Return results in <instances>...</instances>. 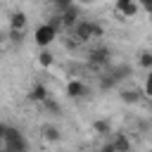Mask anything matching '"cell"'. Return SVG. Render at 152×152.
Listing matches in <instances>:
<instances>
[{
  "mask_svg": "<svg viewBox=\"0 0 152 152\" xmlns=\"http://www.w3.org/2000/svg\"><path fill=\"white\" fill-rule=\"evenodd\" d=\"M71 36H74L76 43H88L90 38H102V36H104V28H102L97 21L81 19V21L71 28Z\"/></svg>",
  "mask_w": 152,
  "mask_h": 152,
  "instance_id": "6da1fadb",
  "label": "cell"
},
{
  "mask_svg": "<svg viewBox=\"0 0 152 152\" xmlns=\"http://www.w3.org/2000/svg\"><path fill=\"white\" fill-rule=\"evenodd\" d=\"M5 147L10 152H28V142H26L24 133L14 126H7V131H5Z\"/></svg>",
  "mask_w": 152,
  "mask_h": 152,
  "instance_id": "7a4b0ae2",
  "label": "cell"
},
{
  "mask_svg": "<svg viewBox=\"0 0 152 152\" xmlns=\"http://www.w3.org/2000/svg\"><path fill=\"white\" fill-rule=\"evenodd\" d=\"M57 38V31L45 21V24H40L38 28H36V45H40V48H48L52 40Z\"/></svg>",
  "mask_w": 152,
  "mask_h": 152,
  "instance_id": "3957f363",
  "label": "cell"
},
{
  "mask_svg": "<svg viewBox=\"0 0 152 152\" xmlns=\"http://www.w3.org/2000/svg\"><path fill=\"white\" fill-rule=\"evenodd\" d=\"M59 14H62V24H64V28H69V31L81 21V7H78L76 2H74L71 7H66V10H62Z\"/></svg>",
  "mask_w": 152,
  "mask_h": 152,
  "instance_id": "277c9868",
  "label": "cell"
},
{
  "mask_svg": "<svg viewBox=\"0 0 152 152\" xmlns=\"http://www.w3.org/2000/svg\"><path fill=\"white\" fill-rule=\"evenodd\" d=\"M109 55H112L109 48H102V45H100V48H93V50L88 52V62H90L93 66H104V64L109 62Z\"/></svg>",
  "mask_w": 152,
  "mask_h": 152,
  "instance_id": "5b68a950",
  "label": "cell"
},
{
  "mask_svg": "<svg viewBox=\"0 0 152 152\" xmlns=\"http://www.w3.org/2000/svg\"><path fill=\"white\" fill-rule=\"evenodd\" d=\"M114 10L121 14V17H126V19H131V17H135L138 14V0H116L114 2Z\"/></svg>",
  "mask_w": 152,
  "mask_h": 152,
  "instance_id": "8992f818",
  "label": "cell"
},
{
  "mask_svg": "<svg viewBox=\"0 0 152 152\" xmlns=\"http://www.w3.org/2000/svg\"><path fill=\"white\" fill-rule=\"evenodd\" d=\"M86 93H88V88H86V83L78 81V78H71V81L66 83V95L74 97V100H76V97H83Z\"/></svg>",
  "mask_w": 152,
  "mask_h": 152,
  "instance_id": "52a82bcc",
  "label": "cell"
},
{
  "mask_svg": "<svg viewBox=\"0 0 152 152\" xmlns=\"http://www.w3.org/2000/svg\"><path fill=\"white\" fill-rule=\"evenodd\" d=\"M50 95H48V88L43 86V83H33L31 86V90H28V100L31 102H45Z\"/></svg>",
  "mask_w": 152,
  "mask_h": 152,
  "instance_id": "ba28073f",
  "label": "cell"
},
{
  "mask_svg": "<svg viewBox=\"0 0 152 152\" xmlns=\"http://www.w3.org/2000/svg\"><path fill=\"white\" fill-rule=\"evenodd\" d=\"M112 145L116 152H131V140L126 138V133H114L112 135Z\"/></svg>",
  "mask_w": 152,
  "mask_h": 152,
  "instance_id": "9c48e42d",
  "label": "cell"
},
{
  "mask_svg": "<svg viewBox=\"0 0 152 152\" xmlns=\"http://www.w3.org/2000/svg\"><path fill=\"white\" fill-rule=\"evenodd\" d=\"M24 26H26V14H24V12H12V14H10V28L24 31Z\"/></svg>",
  "mask_w": 152,
  "mask_h": 152,
  "instance_id": "30bf717a",
  "label": "cell"
},
{
  "mask_svg": "<svg viewBox=\"0 0 152 152\" xmlns=\"http://www.w3.org/2000/svg\"><path fill=\"white\" fill-rule=\"evenodd\" d=\"M40 133H43V138L50 140V142H57V140H59V128L52 126V124H45V126L40 128Z\"/></svg>",
  "mask_w": 152,
  "mask_h": 152,
  "instance_id": "8fae6325",
  "label": "cell"
},
{
  "mask_svg": "<svg viewBox=\"0 0 152 152\" xmlns=\"http://www.w3.org/2000/svg\"><path fill=\"white\" fill-rule=\"evenodd\" d=\"M93 131H95L97 135H109V133H112V126H109L107 119H97V121H93Z\"/></svg>",
  "mask_w": 152,
  "mask_h": 152,
  "instance_id": "7c38bea8",
  "label": "cell"
},
{
  "mask_svg": "<svg viewBox=\"0 0 152 152\" xmlns=\"http://www.w3.org/2000/svg\"><path fill=\"white\" fill-rule=\"evenodd\" d=\"M52 62H55V57H52V52H48V50H43V52L38 55V66H43V69H48V66H52Z\"/></svg>",
  "mask_w": 152,
  "mask_h": 152,
  "instance_id": "4fadbf2b",
  "label": "cell"
},
{
  "mask_svg": "<svg viewBox=\"0 0 152 152\" xmlns=\"http://www.w3.org/2000/svg\"><path fill=\"white\" fill-rule=\"evenodd\" d=\"M121 100L128 102V104H131V102L135 104V102L140 100V90H135V88H133V90H121Z\"/></svg>",
  "mask_w": 152,
  "mask_h": 152,
  "instance_id": "5bb4252c",
  "label": "cell"
},
{
  "mask_svg": "<svg viewBox=\"0 0 152 152\" xmlns=\"http://www.w3.org/2000/svg\"><path fill=\"white\" fill-rule=\"evenodd\" d=\"M48 24H50V26H52V28H55L57 33H59V31L64 28V24H62V14H59V12H57V14H52V17L48 19Z\"/></svg>",
  "mask_w": 152,
  "mask_h": 152,
  "instance_id": "9a60e30c",
  "label": "cell"
},
{
  "mask_svg": "<svg viewBox=\"0 0 152 152\" xmlns=\"http://www.w3.org/2000/svg\"><path fill=\"white\" fill-rule=\"evenodd\" d=\"M140 66H145L147 71L152 69V52H142L140 55Z\"/></svg>",
  "mask_w": 152,
  "mask_h": 152,
  "instance_id": "2e32d148",
  "label": "cell"
},
{
  "mask_svg": "<svg viewBox=\"0 0 152 152\" xmlns=\"http://www.w3.org/2000/svg\"><path fill=\"white\" fill-rule=\"evenodd\" d=\"M142 95H147L152 100V71H147V78H145V88H142Z\"/></svg>",
  "mask_w": 152,
  "mask_h": 152,
  "instance_id": "e0dca14e",
  "label": "cell"
},
{
  "mask_svg": "<svg viewBox=\"0 0 152 152\" xmlns=\"http://www.w3.org/2000/svg\"><path fill=\"white\" fill-rule=\"evenodd\" d=\"M10 40H12V43H21V40H24V31H19V28H10Z\"/></svg>",
  "mask_w": 152,
  "mask_h": 152,
  "instance_id": "ac0fdd59",
  "label": "cell"
},
{
  "mask_svg": "<svg viewBox=\"0 0 152 152\" xmlns=\"http://www.w3.org/2000/svg\"><path fill=\"white\" fill-rule=\"evenodd\" d=\"M52 5L57 7V12H62V10L71 7V5H74V0H52Z\"/></svg>",
  "mask_w": 152,
  "mask_h": 152,
  "instance_id": "d6986e66",
  "label": "cell"
},
{
  "mask_svg": "<svg viewBox=\"0 0 152 152\" xmlns=\"http://www.w3.org/2000/svg\"><path fill=\"white\" fill-rule=\"evenodd\" d=\"M138 7H140L142 12H147V14L152 17V0H138Z\"/></svg>",
  "mask_w": 152,
  "mask_h": 152,
  "instance_id": "ffe728a7",
  "label": "cell"
},
{
  "mask_svg": "<svg viewBox=\"0 0 152 152\" xmlns=\"http://www.w3.org/2000/svg\"><path fill=\"white\" fill-rule=\"evenodd\" d=\"M43 104H45V107H48V109H50V112H59V104H57V102H55V100H50V97H48V100H45V102H43Z\"/></svg>",
  "mask_w": 152,
  "mask_h": 152,
  "instance_id": "44dd1931",
  "label": "cell"
},
{
  "mask_svg": "<svg viewBox=\"0 0 152 152\" xmlns=\"http://www.w3.org/2000/svg\"><path fill=\"white\" fill-rule=\"evenodd\" d=\"M5 131H7V126L0 124V147H5Z\"/></svg>",
  "mask_w": 152,
  "mask_h": 152,
  "instance_id": "7402d4cb",
  "label": "cell"
},
{
  "mask_svg": "<svg viewBox=\"0 0 152 152\" xmlns=\"http://www.w3.org/2000/svg\"><path fill=\"white\" fill-rule=\"evenodd\" d=\"M100 152H116V150H114V145H112V142H104V145L100 147Z\"/></svg>",
  "mask_w": 152,
  "mask_h": 152,
  "instance_id": "603a6c76",
  "label": "cell"
},
{
  "mask_svg": "<svg viewBox=\"0 0 152 152\" xmlns=\"http://www.w3.org/2000/svg\"><path fill=\"white\" fill-rule=\"evenodd\" d=\"M0 152H10V150H7V147H0Z\"/></svg>",
  "mask_w": 152,
  "mask_h": 152,
  "instance_id": "cb8c5ba5",
  "label": "cell"
},
{
  "mask_svg": "<svg viewBox=\"0 0 152 152\" xmlns=\"http://www.w3.org/2000/svg\"><path fill=\"white\" fill-rule=\"evenodd\" d=\"M81 2H93V0H81Z\"/></svg>",
  "mask_w": 152,
  "mask_h": 152,
  "instance_id": "d4e9b609",
  "label": "cell"
},
{
  "mask_svg": "<svg viewBox=\"0 0 152 152\" xmlns=\"http://www.w3.org/2000/svg\"><path fill=\"white\" fill-rule=\"evenodd\" d=\"M2 38H5V36H2V33H0V43H2Z\"/></svg>",
  "mask_w": 152,
  "mask_h": 152,
  "instance_id": "484cf974",
  "label": "cell"
},
{
  "mask_svg": "<svg viewBox=\"0 0 152 152\" xmlns=\"http://www.w3.org/2000/svg\"><path fill=\"white\" fill-rule=\"evenodd\" d=\"M150 109H152V100H150Z\"/></svg>",
  "mask_w": 152,
  "mask_h": 152,
  "instance_id": "4316f807",
  "label": "cell"
},
{
  "mask_svg": "<svg viewBox=\"0 0 152 152\" xmlns=\"http://www.w3.org/2000/svg\"><path fill=\"white\" fill-rule=\"evenodd\" d=\"M150 71H152V69H150Z\"/></svg>",
  "mask_w": 152,
  "mask_h": 152,
  "instance_id": "83f0119b",
  "label": "cell"
}]
</instances>
